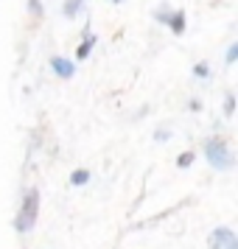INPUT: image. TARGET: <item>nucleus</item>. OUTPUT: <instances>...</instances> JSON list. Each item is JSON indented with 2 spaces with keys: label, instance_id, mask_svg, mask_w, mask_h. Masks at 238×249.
Listing matches in <instances>:
<instances>
[{
  "label": "nucleus",
  "instance_id": "12",
  "mask_svg": "<svg viewBox=\"0 0 238 249\" xmlns=\"http://www.w3.org/2000/svg\"><path fill=\"white\" fill-rule=\"evenodd\" d=\"M233 109H236V98H233V95H227V98H224V115H233Z\"/></svg>",
  "mask_w": 238,
  "mask_h": 249
},
{
  "label": "nucleus",
  "instance_id": "6",
  "mask_svg": "<svg viewBox=\"0 0 238 249\" xmlns=\"http://www.w3.org/2000/svg\"><path fill=\"white\" fill-rule=\"evenodd\" d=\"M168 25H171V31L180 36V34H185V12H174L168 17Z\"/></svg>",
  "mask_w": 238,
  "mask_h": 249
},
{
  "label": "nucleus",
  "instance_id": "2",
  "mask_svg": "<svg viewBox=\"0 0 238 249\" xmlns=\"http://www.w3.org/2000/svg\"><path fill=\"white\" fill-rule=\"evenodd\" d=\"M37 215H39V193L28 191L25 193V199H23V207H20V213H17L14 227H17L20 232H28V230L37 224Z\"/></svg>",
  "mask_w": 238,
  "mask_h": 249
},
{
  "label": "nucleus",
  "instance_id": "15",
  "mask_svg": "<svg viewBox=\"0 0 238 249\" xmlns=\"http://www.w3.org/2000/svg\"><path fill=\"white\" fill-rule=\"evenodd\" d=\"M115 3H118V0H115Z\"/></svg>",
  "mask_w": 238,
  "mask_h": 249
},
{
  "label": "nucleus",
  "instance_id": "1",
  "mask_svg": "<svg viewBox=\"0 0 238 249\" xmlns=\"http://www.w3.org/2000/svg\"><path fill=\"white\" fill-rule=\"evenodd\" d=\"M204 157H207V162H210L216 171H230L233 162H236L233 151H230L227 143H224V137H210V140L204 143Z\"/></svg>",
  "mask_w": 238,
  "mask_h": 249
},
{
  "label": "nucleus",
  "instance_id": "4",
  "mask_svg": "<svg viewBox=\"0 0 238 249\" xmlns=\"http://www.w3.org/2000/svg\"><path fill=\"white\" fill-rule=\"evenodd\" d=\"M51 68H54V73H56L59 79H73V73H76V65L73 62H68V59H51Z\"/></svg>",
  "mask_w": 238,
  "mask_h": 249
},
{
  "label": "nucleus",
  "instance_id": "14",
  "mask_svg": "<svg viewBox=\"0 0 238 249\" xmlns=\"http://www.w3.org/2000/svg\"><path fill=\"white\" fill-rule=\"evenodd\" d=\"M168 17H171L168 12H157V20H160V23H168Z\"/></svg>",
  "mask_w": 238,
  "mask_h": 249
},
{
  "label": "nucleus",
  "instance_id": "8",
  "mask_svg": "<svg viewBox=\"0 0 238 249\" xmlns=\"http://www.w3.org/2000/svg\"><path fill=\"white\" fill-rule=\"evenodd\" d=\"M70 182L73 185H84V182H90V171H73V177H70Z\"/></svg>",
  "mask_w": 238,
  "mask_h": 249
},
{
  "label": "nucleus",
  "instance_id": "11",
  "mask_svg": "<svg viewBox=\"0 0 238 249\" xmlns=\"http://www.w3.org/2000/svg\"><path fill=\"white\" fill-rule=\"evenodd\" d=\"M207 73H210L207 65H196V68H193V76H199V79H207Z\"/></svg>",
  "mask_w": 238,
  "mask_h": 249
},
{
  "label": "nucleus",
  "instance_id": "10",
  "mask_svg": "<svg viewBox=\"0 0 238 249\" xmlns=\"http://www.w3.org/2000/svg\"><path fill=\"white\" fill-rule=\"evenodd\" d=\"M28 12L37 14V17H42V3L39 0H28Z\"/></svg>",
  "mask_w": 238,
  "mask_h": 249
},
{
  "label": "nucleus",
  "instance_id": "3",
  "mask_svg": "<svg viewBox=\"0 0 238 249\" xmlns=\"http://www.w3.org/2000/svg\"><path fill=\"white\" fill-rule=\"evenodd\" d=\"M210 249H238V238L233 230H227V227H219L210 232Z\"/></svg>",
  "mask_w": 238,
  "mask_h": 249
},
{
  "label": "nucleus",
  "instance_id": "9",
  "mask_svg": "<svg viewBox=\"0 0 238 249\" xmlns=\"http://www.w3.org/2000/svg\"><path fill=\"white\" fill-rule=\"evenodd\" d=\"M193 162V151H185V154H180V160H177V168H188Z\"/></svg>",
  "mask_w": 238,
  "mask_h": 249
},
{
  "label": "nucleus",
  "instance_id": "13",
  "mask_svg": "<svg viewBox=\"0 0 238 249\" xmlns=\"http://www.w3.org/2000/svg\"><path fill=\"white\" fill-rule=\"evenodd\" d=\"M236 56H238V45H233L230 51H227V65H233V62H236Z\"/></svg>",
  "mask_w": 238,
  "mask_h": 249
},
{
  "label": "nucleus",
  "instance_id": "5",
  "mask_svg": "<svg viewBox=\"0 0 238 249\" xmlns=\"http://www.w3.org/2000/svg\"><path fill=\"white\" fill-rule=\"evenodd\" d=\"M95 42H98V36H95V34H87V36H84V42L76 48V59H79V62H84V59L90 56V51L95 48Z\"/></svg>",
  "mask_w": 238,
  "mask_h": 249
},
{
  "label": "nucleus",
  "instance_id": "7",
  "mask_svg": "<svg viewBox=\"0 0 238 249\" xmlns=\"http://www.w3.org/2000/svg\"><path fill=\"white\" fill-rule=\"evenodd\" d=\"M81 6H84V0H65V6H62V14H65V17H76Z\"/></svg>",
  "mask_w": 238,
  "mask_h": 249
}]
</instances>
